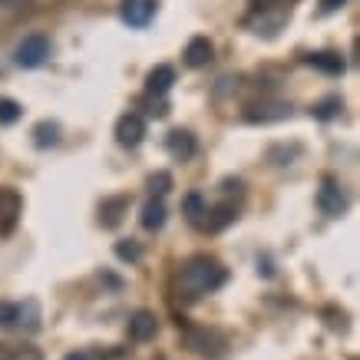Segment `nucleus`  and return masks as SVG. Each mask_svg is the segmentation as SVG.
I'll return each mask as SVG.
<instances>
[{
  "instance_id": "obj_1",
  "label": "nucleus",
  "mask_w": 360,
  "mask_h": 360,
  "mask_svg": "<svg viewBox=\"0 0 360 360\" xmlns=\"http://www.w3.org/2000/svg\"><path fill=\"white\" fill-rule=\"evenodd\" d=\"M225 281H229V271H225L215 258H208V255H192V258L182 264V271H179V288H182L188 297L212 295V291H219Z\"/></svg>"
},
{
  "instance_id": "obj_2",
  "label": "nucleus",
  "mask_w": 360,
  "mask_h": 360,
  "mask_svg": "<svg viewBox=\"0 0 360 360\" xmlns=\"http://www.w3.org/2000/svg\"><path fill=\"white\" fill-rule=\"evenodd\" d=\"M347 192H344V186H340L338 179H321V188H317V208L324 212V215H330V219H340L344 212H347Z\"/></svg>"
},
{
  "instance_id": "obj_3",
  "label": "nucleus",
  "mask_w": 360,
  "mask_h": 360,
  "mask_svg": "<svg viewBox=\"0 0 360 360\" xmlns=\"http://www.w3.org/2000/svg\"><path fill=\"white\" fill-rule=\"evenodd\" d=\"M46 56H50V40H46L44 33L27 37V40L13 50V60H17V66H23V70H37V66H44Z\"/></svg>"
},
{
  "instance_id": "obj_4",
  "label": "nucleus",
  "mask_w": 360,
  "mask_h": 360,
  "mask_svg": "<svg viewBox=\"0 0 360 360\" xmlns=\"http://www.w3.org/2000/svg\"><path fill=\"white\" fill-rule=\"evenodd\" d=\"M142 136H146V122H142L139 112H126V116H120V122H116V142H120V146L136 149V146L142 142Z\"/></svg>"
},
{
  "instance_id": "obj_5",
  "label": "nucleus",
  "mask_w": 360,
  "mask_h": 360,
  "mask_svg": "<svg viewBox=\"0 0 360 360\" xmlns=\"http://www.w3.org/2000/svg\"><path fill=\"white\" fill-rule=\"evenodd\" d=\"M231 221H235V205H231V202H221V205H215V208L205 205V212H202V219H198L195 229H202V231H221V229H229Z\"/></svg>"
},
{
  "instance_id": "obj_6",
  "label": "nucleus",
  "mask_w": 360,
  "mask_h": 360,
  "mask_svg": "<svg viewBox=\"0 0 360 360\" xmlns=\"http://www.w3.org/2000/svg\"><path fill=\"white\" fill-rule=\"evenodd\" d=\"M165 149H169V155L175 162H188L195 155V136L188 129H172L165 136Z\"/></svg>"
},
{
  "instance_id": "obj_7",
  "label": "nucleus",
  "mask_w": 360,
  "mask_h": 360,
  "mask_svg": "<svg viewBox=\"0 0 360 360\" xmlns=\"http://www.w3.org/2000/svg\"><path fill=\"white\" fill-rule=\"evenodd\" d=\"M153 13H155V0H122L120 7L122 23H129V27H146L153 20Z\"/></svg>"
},
{
  "instance_id": "obj_8",
  "label": "nucleus",
  "mask_w": 360,
  "mask_h": 360,
  "mask_svg": "<svg viewBox=\"0 0 360 360\" xmlns=\"http://www.w3.org/2000/svg\"><path fill=\"white\" fill-rule=\"evenodd\" d=\"M20 195H17V188H0V231L7 235V231H13V225H17V219H20Z\"/></svg>"
},
{
  "instance_id": "obj_9",
  "label": "nucleus",
  "mask_w": 360,
  "mask_h": 360,
  "mask_svg": "<svg viewBox=\"0 0 360 360\" xmlns=\"http://www.w3.org/2000/svg\"><path fill=\"white\" fill-rule=\"evenodd\" d=\"M186 344L195 350V354H202V357H219L221 350H225V340H221L219 334H212V330H188Z\"/></svg>"
},
{
  "instance_id": "obj_10",
  "label": "nucleus",
  "mask_w": 360,
  "mask_h": 360,
  "mask_svg": "<svg viewBox=\"0 0 360 360\" xmlns=\"http://www.w3.org/2000/svg\"><path fill=\"white\" fill-rule=\"evenodd\" d=\"M182 56H186V66H192V70H202V66L212 63L215 46H212V40H208V37H192Z\"/></svg>"
},
{
  "instance_id": "obj_11",
  "label": "nucleus",
  "mask_w": 360,
  "mask_h": 360,
  "mask_svg": "<svg viewBox=\"0 0 360 360\" xmlns=\"http://www.w3.org/2000/svg\"><path fill=\"white\" fill-rule=\"evenodd\" d=\"M159 334V317L153 311H136L129 317V338L132 340H153Z\"/></svg>"
},
{
  "instance_id": "obj_12",
  "label": "nucleus",
  "mask_w": 360,
  "mask_h": 360,
  "mask_svg": "<svg viewBox=\"0 0 360 360\" xmlns=\"http://www.w3.org/2000/svg\"><path fill=\"white\" fill-rule=\"evenodd\" d=\"M307 63L314 70H321V73H328V77H340L347 70V60L340 53H334V50H317V53L307 56Z\"/></svg>"
},
{
  "instance_id": "obj_13",
  "label": "nucleus",
  "mask_w": 360,
  "mask_h": 360,
  "mask_svg": "<svg viewBox=\"0 0 360 360\" xmlns=\"http://www.w3.org/2000/svg\"><path fill=\"white\" fill-rule=\"evenodd\" d=\"M175 83V70L172 66H155L149 70V77H146V93L149 96H165Z\"/></svg>"
},
{
  "instance_id": "obj_14",
  "label": "nucleus",
  "mask_w": 360,
  "mask_h": 360,
  "mask_svg": "<svg viewBox=\"0 0 360 360\" xmlns=\"http://www.w3.org/2000/svg\"><path fill=\"white\" fill-rule=\"evenodd\" d=\"M129 208V198L126 195H116V198H106L103 205H99V221L106 225V229H116L122 221V212Z\"/></svg>"
},
{
  "instance_id": "obj_15",
  "label": "nucleus",
  "mask_w": 360,
  "mask_h": 360,
  "mask_svg": "<svg viewBox=\"0 0 360 360\" xmlns=\"http://www.w3.org/2000/svg\"><path fill=\"white\" fill-rule=\"evenodd\" d=\"M40 304L37 301H23V304H17V317H13V328H23V330H40Z\"/></svg>"
},
{
  "instance_id": "obj_16",
  "label": "nucleus",
  "mask_w": 360,
  "mask_h": 360,
  "mask_svg": "<svg viewBox=\"0 0 360 360\" xmlns=\"http://www.w3.org/2000/svg\"><path fill=\"white\" fill-rule=\"evenodd\" d=\"M291 106L288 103H264V106H251L248 120L251 122H271V120H288Z\"/></svg>"
},
{
  "instance_id": "obj_17",
  "label": "nucleus",
  "mask_w": 360,
  "mask_h": 360,
  "mask_svg": "<svg viewBox=\"0 0 360 360\" xmlns=\"http://www.w3.org/2000/svg\"><path fill=\"white\" fill-rule=\"evenodd\" d=\"M165 225V205L162 198H149L146 205H142V229L146 231H159Z\"/></svg>"
},
{
  "instance_id": "obj_18",
  "label": "nucleus",
  "mask_w": 360,
  "mask_h": 360,
  "mask_svg": "<svg viewBox=\"0 0 360 360\" xmlns=\"http://www.w3.org/2000/svg\"><path fill=\"white\" fill-rule=\"evenodd\" d=\"M56 142H60V126H56V122L44 120L33 126V146H37V149H46V146H56Z\"/></svg>"
},
{
  "instance_id": "obj_19",
  "label": "nucleus",
  "mask_w": 360,
  "mask_h": 360,
  "mask_svg": "<svg viewBox=\"0 0 360 360\" xmlns=\"http://www.w3.org/2000/svg\"><path fill=\"white\" fill-rule=\"evenodd\" d=\"M340 110H344V103H340L338 96H330V99H321L314 110H311V116H314V120H321V122H328V120H338Z\"/></svg>"
},
{
  "instance_id": "obj_20",
  "label": "nucleus",
  "mask_w": 360,
  "mask_h": 360,
  "mask_svg": "<svg viewBox=\"0 0 360 360\" xmlns=\"http://www.w3.org/2000/svg\"><path fill=\"white\" fill-rule=\"evenodd\" d=\"M182 208H186L188 221H192V225H198V219H202V212H205V198L198 195V192H192V195H186Z\"/></svg>"
},
{
  "instance_id": "obj_21",
  "label": "nucleus",
  "mask_w": 360,
  "mask_h": 360,
  "mask_svg": "<svg viewBox=\"0 0 360 360\" xmlns=\"http://www.w3.org/2000/svg\"><path fill=\"white\" fill-rule=\"evenodd\" d=\"M20 116H23L20 103H13V99H0V126H13Z\"/></svg>"
},
{
  "instance_id": "obj_22",
  "label": "nucleus",
  "mask_w": 360,
  "mask_h": 360,
  "mask_svg": "<svg viewBox=\"0 0 360 360\" xmlns=\"http://www.w3.org/2000/svg\"><path fill=\"white\" fill-rule=\"evenodd\" d=\"M149 192H153V198H162L169 188H172V175L169 172H155V175H149Z\"/></svg>"
},
{
  "instance_id": "obj_23",
  "label": "nucleus",
  "mask_w": 360,
  "mask_h": 360,
  "mask_svg": "<svg viewBox=\"0 0 360 360\" xmlns=\"http://www.w3.org/2000/svg\"><path fill=\"white\" fill-rule=\"evenodd\" d=\"M7 360H44V354L30 344H20V347H11L7 350Z\"/></svg>"
},
{
  "instance_id": "obj_24",
  "label": "nucleus",
  "mask_w": 360,
  "mask_h": 360,
  "mask_svg": "<svg viewBox=\"0 0 360 360\" xmlns=\"http://www.w3.org/2000/svg\"><path fill=\"white\" fill-rule=\"evenodd\" d=\"M116 258H122V262H139L142 251L136 241H120V245H116Z\"/></svg>"
},
{
  "instance_id": "obj_25",
  "label": "nucleus",
  "mask_w": 360,
  "mask_h": 360,
  "mask_svg": "<svg viewBox=\"0 0 360 360\" xmlns=\"http://www.w3.org/2000/svg\"><path fill=\"white\" fill-rule=\"evenodd\" d=\"M13 317H17V304L0 301V328H13Z\"/></svg>"
},
{
  "instance_id": "obj_26",
  "label": "nucleus",
  "mask_w": 360,
  "mask_h": 360,
  "mask_svg": "<svg viewBox=\"0 0 360 360\" xmlns=\"http://www.w3.org/2000/svg\"><path fill=\"white\" fill-rule=\"evenodd\" d=\"M99 360H129V350L110 347V350H103V354H99Z\"/></svg>"
},
{
  "instance_id": "obj_27",
  "label": "nucleus",
  "mask_w": 360,
  "mask_h": 360,
  "mask_svg": "<svg viewBox=\"0 0 360 360\" xmlns=\"http://www.w3.org/2000/svg\"><path fill=\"white\" fill-rule=\"evenodd\" d=\"M347 0H321V13H334V11H340Z\"/></svg>"
},
{
  "instance_id": "obj_28",
  "label": "nucleus",
  "mask_w": 360,
  "mask_h": 360,
  "mask_svg": "<svg viewBox=\"0 0 360 360\" xmlns=\"http://www.w3.org/2000/svg\"><path fill=\"white\" fill-rule=\"evenodd\" d=\"M255 4V11H271V7H278L281 0H251Z\"/></svg>"
},
{
  "instance_id": "obj_29",
  "label": "nucleus",
  "mask_w": 360,
  "mask_h": 360,
  "mask_svg": "<svg viewBox=\"0 0 360 360\" xmlns=\"http://www.w3.org/2000/svg\"><path fill=\"white\" fill-rule=\"evenodd\" d=\"M20 4H27V0H0L4 11H13V7H20Z\"/></svg>"
},
{
  "instance_id": "obj_30",
  "label": "nucleus",
  "mask_w": 360,
  "mask_h": 360,
  "mask_svg": "<svg viewBox=\"0 0 360 360\" xmlns=\"http://www.w3.org/2000/svg\"><path fill=\"white\" fill-rule=\"evenodd\" d=\"M63 360H89V354H83V350H73V354H66Z\"/></svg>"
}]
</instances>
